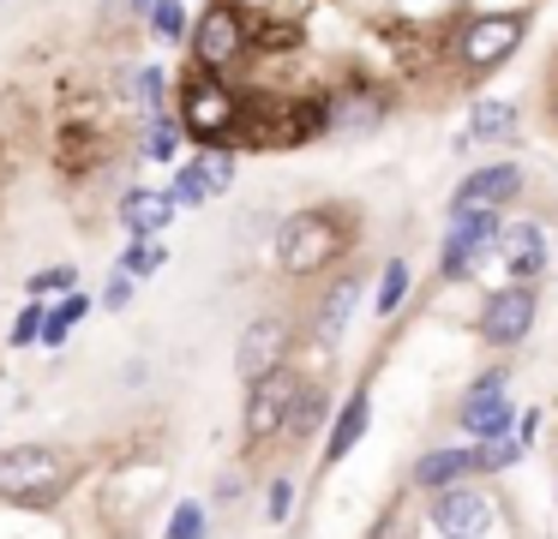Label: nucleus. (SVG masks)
I'll use <instances>...</instances> for the list:
<instances>
[{
  "instance_id": "18",
  "label": "nucleus",
  "mask_w": 558,
  "mask_h": 539,
  "mask_svg": "<svg viewBox=\"0 0 558 539\" xmlns=\"http://www.w3.org/2000/svg\"><path fill=\"white\" fill-rule=\"evenodd\" d=\"M174 192H157V186H133L121 198V228H126V240H157L162 228L174 222Z\"/></svg>"
},
{
  "instance_id": "22",
  "label": "nucleus",
  "mask_w": 558,
  "mask_h": 539,
  "mask_svg": "<svg viewBox=\"0 0 558 539\" xmlns=\"http://www.w3.org/2000/svg\"><path fill=\"white\" fill-rule=\"evenodd\" d=\"M181 114H150L145 120V138H138V150L150 156V162H174V150H181Z\"/></svg>"
},
{
  "instance_id": "29",
  "label": "nucleus",
  "mask_w": 558,
  "mask_h": 539,
  "mask_svg": "<svg viewBox=\"0 0 558 539\" xmlns=\"http://www.w3.org/2000/svg\"><path fill=\"white\" fill-rule=\"evenodd\" d=\"M193 162L205 168L210 192H229V186H234V150H198Z\"/></svg>"
},
{
  "instance_id": "4",
  "label": "nucleus",
  "mask_w": 558,
  "mask_h": 539,
  "mask_svg": "<svg viewBox=\"0 0 558 539\" xmlns=\"http://www.w3.org/2000/svg\"><path fill=\"white\" fill-rule=\"evenodd\" d=\"M510 383V366H486L469 390L457 395V431L469 443H493V438H510L517 431V402L505 395Z\"/></svg>"
},
{
  "instance_id": "1",
  "label": "nucleus",
  "mask_w": 558,
  "mask_h": 539,
  "mask_svg": "<svg viewBox=\"0 0 558 539\" xmlns=\"http://www.w3.org/2000/svg\"><path fill=\"white\" fill-rule=\"evenodd\" d=\"M361 240V216L354 204H313V210L282 216L277 228V270L282 275H337L342 258H354Z\"/></svg>"
},
{
  "instance_id": "7",
  "label": "nucleus",
  "mask_w": 558,
  "mask_h": 539,
  "mask_svg": "<svg viewBox=\"0 0 558 539\" xmlns=\"http://www.w3.org/2000/svg\"><path fill=\"white\" fill-rule=\"evenodd\" d=\"M534 318H541V287L505 282V287H493L486 306H481V342L493 347V354H517V347L529 342Z\"/></svg>"
},
{
  "instance_id": "15",
  "label": "nucleus",
  "mask_w": 558,
  "mask_h": 539,
  "mask_svg": "<svg viewBox=\"0 0 558 539\" xmlns=\"http://www.w3.org/2000/svg\"><path fill=\"white\" fill-rule=\"evenodd\" d=\"M354 306H361V270H337L325 282V294H318V306H313V318H306V335H313L318 347H337L342 335H349V318H354Z\"/></svg>"
},
{
  "instance_id": "17",
  "label": "nucleus",
  "mask_w": 558,
  "mask_h": 539,
  "mask_svg": "<svg viewBox=\"0 0 558 539\" xmlns=\"http://www.w3.org/2000/svg\"><path fill=\"white\" fill-rule=\"evenodd\" d=\"M366 426H373V390H366V383H354L349 402L337 407V419H330V431H325V467L349 462V455L361 450Z\"/></svg>"
},
{
  "instance_id": "6",
  "label": "nucleus",
  "mask_w": 558,
  "mask_h": 539,
  "mask_svg": "<svg viewBox=\"0 0 558 539\" xmlns=\"http://www.w3.org/2000/svg\"><path fill=\"white\" fill-rule=\"evenodd\" d=\"M253 48V24L234 0H210L205 12L193 19V60L198 72H229L234 60Z\"/></svg>"
},
{
  "instance_id": "24",
  "label": "nucleus",
  "mask_w": 558,
  "mask_h": 539,
  "mask_svg": "<svg viewBox=\"0 0 558 539\" xmlns=\"http://www.w3.org/2000/svg\"><path fill=\"white\" fill-rule=\"evenodd\" d=\"M162 264H169V246H162V240H126V252H121L114 270L133 275V282H145V275H157Z\"/></svg>"
},
{
  "instance_id": "20",
  "label": "nucleus",
  "mask_w": 558,
  "mask_h": 539,
  "mask_svg": "<svg viewBox=\"0 0 558 539\" xmlns=\"http://www.w3.org/2000/svg\"><path fill=\"white\" fill-rule=\"evenodd\" d=\"M325 419H337V414H330V390L306 378V383H301V395H294V414H289V438H294V443H306L318 426H325Z\"/></svg>"
},
{
  "instance_id": "26",
  "label": "nucleus",
  "mask_w": 558,
  "mask_h": 539,
  "mask_svg": "<svg viewBox=\"0 0 558 539\" xmlns=\"http://www.w3.org/2000/svg\"><path fill=\"white\" fill-rule=\"evenodd\" d=\"M162 90H169V78H162V66H133V102L138 114H162Z\"/></svg>"
},
{
  "instance_id": "25",
  "label": "nucleus",
  "mask_w": 558,
  "mask_h": 539,
  "mask_svg": "<svg viewBox=\"0 0 558 539\" xmlns=\"http://www.w3.org/2000/svg\"><path fill=\"white\" fill-rule=\"evenodd\" d=\"M474 450H481V479H493V474H510V467H517L522 455H529V438H517V431H510V438L474 443Z\"/></svg>"
},
{
  "instance_id": "34",
  "label": "nucleus",
  "mask_w": 558,
  "mask_h": 539,
  "mask_svg": "<svg viewBox=\"0 0 558 539\" xmlns=\"http://www.w3.org/2000/svg\"><path fill=\"white\" fill-rule=\"evenodd\" d=\"M133 7H138V12H150V7H157V0H133Z\"/></svg>"
},
{
  "instance_id": "27",
  "label": "nucleus",
  "mask_w": 558,
  "mask_h": 539,
  "mask_svg": "<svg viewBox=\"0 0 558 539\" xmlns=\"http://www.w3.org/2000/svg\"><path fill=\"white\" fill-rule=\"evenodd\" d=\"M174 204H181V210H198V204L205 198H217V192H210V180H205V168L198 162H181V174H174Z\"/></svg>"
},
{
  "instance_id": "19",
  "label": "nucleus",
  "mask_w": 558,
  "mask_h": 539,
  "mask_svg": "<svg viewBox=\"0 0 558 539\" xmlns=\"http://www.w3.org/2000/svg\"><path fill=\"white\" fill-rule=\"evenodd\" d=\"M517 138V102H474L462 144H510Z\"/></svg>"
},
{
  "instance_id": "30",
  "label": "nucleus",
  "mask_w": 558,
  "mask_h": 539,
  "mask_svg": "<svg viewBox=\"0 0 558 539\" xmlns=\"http://www.w3.org/2000/svg\"><path fill=\"white\" fill-rule=\"evenodd\" d=\"M43 323H49V306H43V299H31V306L13 318V347H31V342H43Z\"/></svg>"
},
{
  "instance_id": "13",
  "label": "nucleus",
  "mask_w": 558,
  "mask_h": 539,
  "mask_svg": "<svg viewBox=\"0 0 558 539\" xmlns=\"http://www.w3.org/2000/svg\"><path fill=\"white\" fill-rule=\"evenodd\" d=\"M469 479H481V450L474 443H433V450L414 455L409 467V486L414 491H450V486H469Z\"/></svg>"
},
{
  "instance_id": "23",
  "label": "nucleus",
  "mask_w": 558,
  "mask_h": 539,
  "mask_svg": "<svg viewBox=\"0 0 558 539\" xmlns=\"http://www.w3.org/2000/svg\"><path fill=\"white\" fill-rule=\"evenodd\" d=\"M150 36L157 42H193V12H186V0H157L150 7Z\"/></svg>"
},
{
  "instance_id": "28",
  "label": "nucleus",
  "mask_w": 558,
  "mask_h": 539,
  "mask_svg": "<svg viewBox=\"0 0 558 539\" xmlns=\"http://www.w3.org/2000/svg\"><path fill=\"white\" fill-rule=\"evenodd\" d=\"M205 534H210V522H205V503L181 498V503H174V515H169V534H162V539H205Z\"/></svg>"
},
{
  "instance_id": "21",
  "label": "nucleus",
  "mask_w": 558,
  "mask_h": 539,
  "mask_svg": "<svg viewBox=\"0 0 558 539\" xmlns=\"http://www.w3.org/2000/svg\"><path fill=\"white\" fill-rule=\"evenodd\" d=\"M409 258H385V270H378V287H373V318H397V306L409 299Z\"/></svg>"
},
{
  "instance_id": "3",
  "label": "nucleus",
  "mask_w": 558,
  "mask_h": 539,
  "mask_svg": "<svg viewBox=\"0 0 558 539\" xmlns=\"http://www.w3.org/2000/svg\"><path fill=\"white\" fill-rule=\"evenodd\" d=\"M529 42V12L517 7H486V12H469L457 30V66L462 78H493L498 66L517 60V48Z\"/></svg>"
},
{
  "instance_id": "32",
  "label": "nucleus",
  "mask_w": 558,
  "mask_h": 539,
  "mask_svg": "<svg viewBox=\"0 0 558 539\" xmlns=\"http://www.w3.org/2000/svg\"><path fill=\"white\" fill-rule=\"evenodd\" d=\"M54 287H73V270H66V264H61V270H37V275H31V299L54 294Z\"/></svg>"
},
{
  "instance_id": "12",
  "label": "nucleus",
  "mask_w": 558,
  "mask_h": 539,
  "mask_svg": "<svg viewBox=\"0 0 558 539\" xmlns=\"http://www.w3.org/2000/svg\"><path fill=\"white\" fill-rule=\"evenodd\" d=\"M522 198V168L517 162H474L469 174L457 180L445 216H474V210H505V204Z\"/></svg>"
},
{
  "instance_id": "33",
  "label": "nucleus",
  "mask_w": 558,
  "mask_h": 539,
  "mask_svg": "<svg viewBox=\"0 0 558 539\" xmlns=\"http://www.w3.org/2000/svg\"><path fill=\"white\" fill-rule=\"evenodd\" d=\"M133 287H138L133 275H121V270H114V275H109V287H102V306H109V311H121L126 299H133Z\"/></svg>"
},
{
  "instance_id": "9",
  "label": "nucleus",
  "mask_w": 558,
  "mask_h": 539,
  "mask_svg": "<svg viewBox=\"0 0 558 539\" xmlns=\"http://www.w3.org/2000/svg\"><path fill=\"white\" fill-rule=\"evenodd\" d=\"M289 354H294V318L258 311V318L241 330V342H234V371H241V383H258V378H270V371L289 366Z\"/></svg>"
},
{
  "instance_id": "5",
  "label": "nucleus",
  "mask_w": 558,
  "mask_h": 539,
  "mask_svg": "<svg viewBox=\"0 0 558 539\" xmlns=\"http://www.w3.org/2000/svg\"><path fill=\"white\" fill-rule=\"evenodd\" d=\"M301 371L294 366H282V371H270V378H258V383H246V407H241V438H246V450H265V443H277V438H289V414H294V395H301Z\"/></svg>"
},
{
  "instance_id": "14",
  "label": "nucleus",
  "mask_w": 558,
  "mask_h": 539,
  "mask_svg": "<svg viewBox=\"0 0 558 539\" xmlns=\"http://www.w3.org/2000/svg\"><path fill=\"white\" fill-rule=\"evenodd\" d=\"M325 108H330V132H349V138H361V132H378V126H385L390 90H385V84H373V78H354V84H342L337 96H325Z\"/></svg>"
},
{
  "instance_id": "16",
  "label": "nucleus",
  "mask_w": 558,
  "mask_h": 539,
  "mask_svg": "<svg viewBox=\"0 0 558 539\" xmlns=\"http://www.w3.org/2000/svg\"><path fill=\"white\" fill-rule=\"evenodd\" d=\"M498 258H505V270H510V282H541L546 275V234H541V222H505V234H498Z\"/></svg>"
},
{
  "instance_id": "8",
  "label": "nucleus",
  "mask_w": 558,
  "mask_h": 539,
  "mask_svg": "<svg viewBox=\"0 0 558 539\" xmlns=\"http://www.w3.org/2000/svg\"><path fill=\"white\" fill-rule=\"evenodd\" d=\"M505 216L498 210H474V216H445V252H438V282H462L486 252H498Z\"/></svg>"
},
{
  "instance_id": "10",
  "label": "nucleus",
  "mask_w": 558,
  "mask_h": 539,
  "mask_svg": "<svg viewBox=\"0 0 558 539\" xmlns=\"http://www.w3.org/2000/svg\"><path fill=\"white\" fill-rule=\"evenodd\" d=\"M61 479H66V455L49 450V443H19V450L0 455V498H13V503L49 498Z\"/></svg>"
},
{
  "instance_id": "2",
  "label": "nucleus",
  "mask_w": 558,
  "mask_h": 539,
  "mask_svg": "<svg viewBox=\"0 0 558 539\" xmlns=\"http://www.w3.org/2000/svg\"><path fill=\"white\" fill-rule=\"evenodd\" d=\"M241 120H246V102L222 84V72H193L181 84V132L198 150H234Z\"/></svg>"
},
{
  "instance_id": "35",
  "label": "nucleus",
  "mask_w": 558,
  "mask_h": 539,
  "mask_svg": "<svg viewBox=\"0 0 558 539\" xmlns=\"http://www.w3.org/2000/svg\"><path fill=\"white\" fill-rule=\"evenodd\" d=\"M553 114H558V102H553Z\"/></svg>"
},
{
  "instance_id": "31",
  "label": "nucleus",
  "mask_w": 558,
  "mask_h": 539,
  "mask_svg": "<svg viewBox=\"0 0 558 539\" xmlns=\"http://www.w3.org/2000/svg\"><path fill=\"white\" fill-rule=\"evenodd\" d=\"M289 515H294V486H289V479H270V491H265V522H289Z\"/></svg>"
},
{
  "instance_id": "11",
  "label": "nucleus",
  "mask_w": 558,
  "mask_h": 539,
  "mask_svg": "<svg viewBox=\"0 0 558 539\" xmlns=\"http://www.w3.org/2000/svg\"><path fill=\"white\" fill-rule=\"evenodd\" d=\"M426 522H433L438 539H493L498 510H493V498L469 479V486L433 491V498H426Z\"/></svg>"
}]
</instances>
